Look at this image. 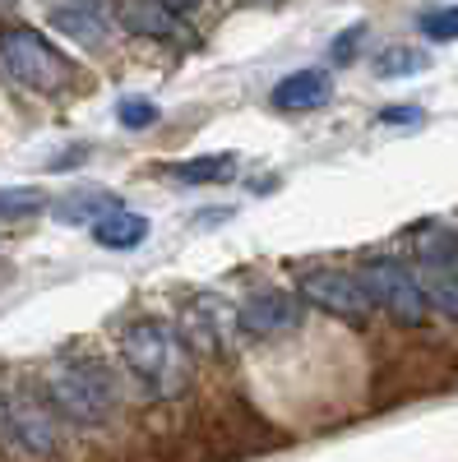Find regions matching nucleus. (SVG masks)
Returning a JSON list of instances; mask_svg holds the SVG:
<instances>
[{"instance_id": "6e6552de", "label": "nucleus", "mask_w": 458, "mask_h": 462, "mask_svg": "<svg viewBox=\"0 0 458 462\" xmlns=\"http://www.w3.org/2000/svg\"><path fill=\"white\" fill-rule=\"evenodd\" d=\"M237 319H241V333L250 337H283L301 328V291H278V287L250 291L237 305Z\"/></svg>"}, {"instance_id": "f8f14e48", "label": "nucleus", "mask_w": 458, "mask_h": 462, "mask_svg": "<svg viewBox=\"0 0 458 462\" xmlns=\"http://www.w3.org/2000/svg\"><path fill=\"white\" fill-rule=\"evenodd\" d=\"M144 236H148V217H139L130 208H111L93 222V241L102 250H135V245H144Z\"/></svg>"}, {"instance_id": "4be33fe9", "label": "nucleus", "mask_w": 458, "mask_h": 462, "mask_svg": "<svg viewBox=\"0 0 458 462\" xmlns=\"http://www.w3.org/2000/svg\"><path fill=\"white\" fill-rule=\"evenodd\" d=\"M385 121H422V111H407V106H398V111H385Z\"/></svg>"}, {"instance_id": "5701e85b", "label": "nucleus", "mask_w": 458, "mask_h": 462, "mask_svg": "<svg viewBox=\"0 0 458 462\" xmlns=\"http://www.w3.org/2000/svg\"><path fill=\"white\" fill-rule=\"evenodd\" d=\"M74 5H98V10H102V5H107V0H74Z\"/></svg>"}, {"instance_id": "ddd939ff", "label": "nucleus", "mask_w": 458, "mask_h": 462, "mask_svg": "<svg viewBox=\"0 0 458 462\" xmlns=\"http://www.w3.org/2000/svg\"><path fill=\"white\" fill-rule=\"evenodd\" d=\"M121 23L130 32H144V37H167L176 28V14L163 5V0H126V5H121Z\"/></svg>"}, {"instance_id": "f257e3e1", "label": "nucleus", "mask_w": 458, "mask_h": 462, "mask_svg": "<svg viewBox=\"0 0 458 462\" xmlns=\"http://www.w3.org/2000/svg\"><path fill=\"white\" fill-rule=\"evenodd\" d=\"M190 342L163 319H135L121 337V361L144 398L172 402L190 389Z\"/></svg>"}, {"instance_id": "6ab92c4d", "label": "nucleus", "mask_w": 458, "mask_h": 462, "mask_svg": "<svg viewBox=\"0 0 458 462\" xmlns=\"http://www.w3.org/2000/svg\"><path fill=\"white\" fill-rule=\"evenodd\" d=\"M422 32L431 42H458V5H440L422 14Z\"/></svg>"}, {"instance_id": "a211bd4d", "label": "nucleus", "mask_w": 458, "mask_h": 462, "mask_svg": "<svg viewBox=\"0 0 458 462\" xmlns=\"http://www.w3.org/2000/svg\"><path fill=\"white\" fill-rule=\"evenodd\" d=\"M158 116L163 111H158V102H153V97H121V106H117V121L126 130H148Z\"/></svg>"}, {"instance_id": "9b49d317", "label": "nucleus", "mask_w": 458, "mask_h": 462, "mask_svg": "<svg viewBox=\"0 0 458 462\" xmlns=\"http://www.w3.org/2000/svg\"><path fill=\"white\" fill-rule=\"evenodd\" d=\"M51 23L79 47H102L107 32H111V23H107V14L98 5H74V0H65V5L51 10Z\"/></svg>"}, {"instance_id": "0eeeda50", "label": "nucleus", "mask_w": 458, "mask_h": 462, "mask_svg": "<svg viewBox=\"0 0 458 462\" xmlns=\"http://www.w3.org/2000/svg\"><path fill=\"white\" fill-rule=\"evenodd\" d=\"M0 444L19 457H47L56 448V426L42 402H28V398H14L0 407Z\"/></svg>"}, {"instance_id": "1a4fd4ad", "label": "nucleus", "mask_w": 458, "mask_h": 462, "mask_svg": "<svg viewBox=\"0 0 458 462\" xmlns=\"http://www.w3.org/2000/svg\"><path fill=\"white\" fill-rule=\"evenodd\" d=\"M237 328H241L237 305H227L218 296H200V300H190L181 337L190 342V352H227Z\"/></svg>"}, {"instance_id": "20e7f679", "label": "nucleus", "mask_w": 458, "mask_h": 462, "mask_svg": "<svg viewBox=\"0 0 458 462\" xmlns=\"http://www.w3.org/2000/svg\"><path fill=\"white\" fill-rule=\"evenodd\" d=\"M361 282L375 300V310H385L394 324L403 328H422L431 305L422 296V282H416V268L394 259V254H379V259H366L361 263Z\"/></svg>"}, {"instance_id": "4468645a", "label": "nucleus", "mask_w": 458, "mask_h": 462, "mask_svg": "<svg viewBox=\"0 0 458 462\" xmlns=\"http://www.w3.org/2000/svg\"><path fill=\"white\" fill-rule=\"evenodd\" d=\"M232 167H237V152H209V158H190L167 171L181 185H218V180H232Z\"/></svg>"}, {"instance_id": "f3484780", "label": "nucleus", "mask_w": 458, "mask_h": 462, "mask_svg": "<svg viewBox=\"0 0 458 462\" xmlns=\"http://www.w3.org/2000/svg\"><path fill=\"white\" fill-rule=\"evenodd\" d=\"M47 208V195L37 185H10L0 189V217H33Z\"/></svg>"}, {"instance_id": "39448f33", "label": "nucleus", "mask_w": 458, "mask_h": 462, "mask_svg": "<svg viewBox=\"0 0 458 462\" xmlns=\"http://www.w3.org/2000/svg\"><path fill=\"white\" fill-rule=\"evenodd\" d=\"M301 300H311L315 310L338 315V319H370L375 315V300L361 282V273H338V268H311V273L296 278Z\"/></svg>"}, {"instance_id": "b1692460", "label": "nucleus", "mask_w": 458, "mask_h": 462, "mask_svg": "<svg viewBox=\"0 0 458 462\" xmlns=\"http://www.w3.org/2000/svg\"><path fill=\"white\" fill-rule=\"evenodd\" d=\"M10 5H14V0H0V14H5V10H10Z\"/></svg>"}, {"instance_id": "f03ea898", "label": "nucleus", "mask_w": 458, "mask_h": 462, "mask_svg": "<svg viewBox=\"0 0 458 462\" xmlns=\"http://www.w3.org/2000/svg\"><path fill=\"white\" fill-rule=\"evenodd\" d=\"M47 402L61 416L79 420V426H98V420H107L111 407H117V389H111V374L98 361L61 356L47 370Z\"/></svg>"}, {"instance_id": "7ed1b4c3", "label": "nucleus", "mask_w": 458, "mask_h": 462, "mask_svg": "<svg viewBox=\"0 0 458 462\" xmlns=\"http://www.w3.org/2000/svg\"><path fill=\"white\" fill-rule=\"evenodd\" d=\"M0 69L28 93H61L74 79V65L37 28H0Z\"/></svg>"}, {"instance_id": "2eb2a0df", "label": "nucleus", "mask_w": 458, "mask_h": 462, "mask_svg": "<svg viewBox=\"0 0 458 462\" xmlns=\"http://www.w3.org/2000/svg\"><path fill=\"white\" fill-rule=\"evenodd\" d=\"M431 60L422 51H412V47H389V51H379L375 56V74L379 79H407V74H422Z\"/></svg>"}, {"instance_id": "dca6fc26", "label": "nucleus", "mask_w": 458, "mask_h": 462, "mask_svg": "<svg viewBox=\"0 0 458 462\" xmlns=\"http://www.w3.org/2000/svg\"><path fill=\"white\" fill-rule=\"evenodd\" d=\"M111 208H121L111 195H102V189H89V195H70L65 204H61V222H98L102 213H111Z\"/></svg>"}, {"instance_id": "423d86ee", "label": "nucleus", "mask_w": 458, "mask_h": 462, "mask_svg": "<svg viewBox=\"0 0 458 462\" xmlns=\"http://www.w3.org/2000/svg\"><path fill=\"white\" fill-rule=\"evenodd\" d=\"M416 282L435 315L458 324V236H431L416 250Z\"/></svg>"}, {"instance_id": "aec40b11", "label": "nucleus", "mask_w": 458, "mask_h": 462, "mask_svg": "<svg viewBox=\"0 0 458 462\" xmlns=\"http://www.w3.org/2000/svg\"><path fill=\"white\" fill-rule=\"evenodd\" d=\"M361 32H366V28H361V23H352V28L342 32V37H333V60H338V65H348V60L357 56V42H361Z\"/></svg>"}, {"instance_id": "412c9836", "label": "nucleus", "mask_w": 458, "mask_h": 462, "mask_svg": "<svg viewBox=\"0 0 458 462\" xmlns=\"http://www.w3.org/2000/svg\"><path fill=\"white\" fill-rule=\"evenodd\" d=\"M163 5H167L172 14H190L195 5H204V0H163Z\"/></svg>"}, {"instance_id": "9d476101", "label": "nucleus", "mask_w": 458, "mask_h": 462, "mask_svg": "<svg viewBox=\"0 0 458 462\" xmlns=\"http://www.w3.org/2000/svg\"><path fill=\"white\" fill-rule=\"evenodd\" d=\"M329 102V74L324 69H296L274 84V106L278 111H315Z\"/></svg>"}]
</instances>
